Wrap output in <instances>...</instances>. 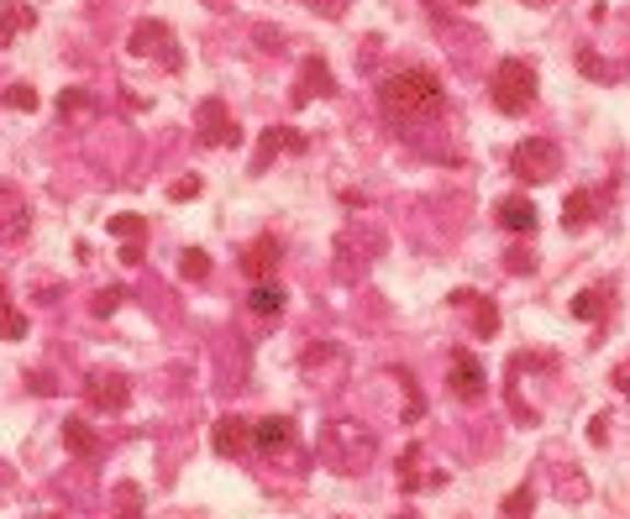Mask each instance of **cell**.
I'll list each match as a JSON object with an SVG mask.
<instances>
[{
  "mask_svg": "<svg viewBox=\"0 0 630 519\" xmlns=\"http://www.w3.org/2000/svg\"><path fill=\"white\" fill-rule=\"evenodd\" d=\"M379 111H384L394 126H400V121H426V116H437V111H447L441 74H431V69L389 74L384 84H379Z\"/></svg>",
  "mask_w": 630,
  "mask_h": 519,
  "instance_id": "cell-1",
  "label": "cell"
},
{
  "mask_svg": "<svg viewBox=\"0 0 630 519\" xmlns=\"http://www.w3.org/2000/svg\"><path fill=\"white\" fill-rule=\"evenodd\" d=\"M315 451H320V462L341 477H358V472L373 467V456H379V441H373V430L358 420H326L320 425V436H315Z\"/></svg>",
  "mask_w": 630,
  "mask_h": 519,
  "instance_id": "cell-2",
  "label": "cell"
},
{
  "mask_svg": "<svg viewBox=\"0 0 630 519\" xmlns=\"http://www.w3.org/2000/svg\"><path fill=\"white\" fill-rule=\"evenodd\" d=\"M488 94H494V111H505V116H526V111L536 105V64H526V58H505V64L494 69Z\"/></svg>",
  "mask_w": 630,
  "mask_h": 519,
  "instance_id": "cell-3",
  "label": "cell"
},
{
  "mask_svg": "<svg viewBox=\"0 0 630 519\" xmlns=\"http://www.w3.org/2000/svg\"><path fill=\"white\" fill-rule=\"evenodd\" d=\"M558 168H562V153H558V142H547V137H526L509 153V173L520 184H547Z\"/></svg>",
  "mask_w": 630,
  "mask_h": 519,
  "instance_id": "cell-4",
  "label": "cell"
},
{
  "mask_svg": "<svg viewBox=\"0 0 630 519\" xmlns=\"http://www.w3.org/2000/svg\"><path fill=\"white\" fill-rule=\"evenodd\" d=\"M300 373H305L311 388H341V377L352 373V357L337 341H315L311 352L300 357Z\"/></svg>",
  "mask_w": 630,
  "mask_h": 519,
  "instance_id": "cell-5",
  "label": "cell"
},
{
  "mask_svg": "<svg viewBox=\"0 0 630 519\" xmlns=\"http://www.w3.org/2000/svg\"><path fill=\"white\" fill-rule=\"evenodd\" d=\"M126 47H132V58H147V53H153L164 69H179V64H184V53L173 47V32L164 22H137V26H132V43H126Z\"/></svg>",
  "mask_w": 630,
  "mask_h": 519,
  "instance_id": "cell-6",
  "label": "cell"
},
{
  "mask_svg": "<svg viewBox=\"0 0 630 519\" xmlns=\"http://www.w3.org/2000/svg\"><path fill=\"white\" fill-rule=\"evenodd\" d=\"M194 121H200V132H194V137L205 142V147H237V142H243L237 121H232V111H226L221 100H200Z\"/></svg>",
  "mask_w": 630,
  "mask_h": 519,
  "instance_id": "cell-7",
  "label": "cell"
},
{
  "mask_svg": "<svg viewBox=\"0 0 630 519\" xmlns=\"http://www.w3.org/2000/svg\"><path fill=\"white\" fill-rule=\"evenodd\" d=\"M126 399H132V383H126L122 373H105V368H95V373H85V404L90 409H126Z\"/></svg>",
  "mask_w": 630,
  "mask_h": 519,
  "instance_id": "cell-8",
  "label": "cell"
},
{
  "mask_svg": "<svg viewBox=\"0 0 630 519\" xmlns=\"http://www.w3.org/2000/svg\"><path fill=\"white\" fill-rule=\"evenodd\" d=\"M331 94H337V79H331V69H326L320 58H305V64H300V79H294L290 105H311V100H331Z\"/></svg>",
  "mask_w": 630,
  "mask_h": 519,
  "instance_id": "cell-9",
  "label": "cell"
},
{
  "mask_svg": "<svg viewBox=\"0 0 630 519\" xmlns=\"http://www.w3.org/2000/svg\"><path fill=\"white\" fill-rule=\"evenodd\" d=\"M211 447H216V456H247L252 451V420H237V415H221L216 425H211Z\"/></svg>",
  "mask_w": 630,
  "mask_h": 519,
  "instance_id": "cell-10",
  "label": "cell"
},
{
  "mask_svg": "<svg viewBox=\"0 0 630 519\" xmlns=\"http://www.w3.org/2000/svg\"><path fill=\"white\" fill-rule=\"evenodd\" d=\"M452 394H458L462 404L484 399V368H479V357L468 352V347H458V352H452Z\"/></svg>",
  "mask_w": 630,
  "mask_h": 519,
  "instance_id": "cell-11",
  "label": "cell"
},
{
  "mask_svg": "<svg viewBox=\"0 0 630 519\" xmlns=\"http://www.w3.org/2000/svg\"><path fill=\"white\" fill-rule=\"evenodd\" d=\"M32 215H26V194L16 184H0V241H22Z\"/></svg>",
  "mask_w": 630,
  "mask_h": 519,
  "instance_id": "cell-12",
  "label": "cell"
},
{
  "mask_svg": "<svg viewBox=\"0 0 630 519\" xmlns=\"http://www.w3.org/2000/svg\"><path fill=\"white\" fill-rule=\"evenodd\" d=\"M294 447V420L284 415H268V420H252V451H263V456H279V451Z\"/></svg>",
  "mask_w": 630,
  "mask_h": 519,
  "instance_id": "cell-13",
  "label": "cell"
},
{
  "mask_svg": "<svg viewBox=\"0 0 630 519\" xmlns=\"http://www.w3.org/2000/svg\"><path fill=\"white\" fill-rule=\"evenodd\" d=\"M279 153H305V137L290 132V126H268L263 142H258V153H252V173H268V163H273Z\"/></svg>",
  "mask_w": 630,
  "mask_h": 519,
  "instance_id": "cell-14",
  "label": "cell"
},
{
  "mask_svg": "<svg viewBox=\"0 0 630 519\" xmlns=\"http://www.w3.org/2000/svg\"><path fill=\"white\" fill-rule=\"evenodd\" d=\"M279 258H284V252H279V241H273V236H258V241H252V247L243 252V273H247L252 283H263V279H273Z\"/></svg>",
  "mask_w": 630,
  "mask_h": 519,
  "instance_id": "cell-15",
  "label": "cell"
},
{
  "mask_svg": "<svg viewBox=\"0 0 630 519\" xmlns=\"http://www.w3.org/2000/svg\"><path fill=\"white\" fill-rule=\"evenodd\" d=\"M452 305L473 315V330H479V336H499V309L488 305V300H479L473 289H458V294H452Z\"/></svg>",
  "mask_w": 630,
  "mask_h": 519,
  "instance_id": "cell-16",
  "label": "cell"
},
{
  "mask_svg": "<svg viewBox=\"0 0 630 519\" xmlns=\"http://www.w3.org/2000/svg\"><path fill=\"white\" fill-rule=\"evenodd\" d=\"M26 26H37V11H32V5H22V0H0V47L16 43Z\"/></svg>",
  "mask_w": 630,
  "mask_h": 519,
  "instance_id": "cell-17",
  "label": "cell"
},
{
  "mask_svg": "<svg viewBox=\"0 0 630 519\" xmlns=\"http://www.w3.org/2000/svg\"><path fill=\"white\" fill-rule=\"evenodd\" d=\"M499 226L505 232H536V205L526 200V194H509V200H499Z\"/></svg>",
  "mask_w": 630,
  "mask_h": 519,
  "instance_id": "cell-18",
  "label": "cell"
},
{
  "mask_svg": "<svg viewBox=\"0 0 630 519\" xmlns=\"http://www.w3.org/2000/svg\"><path fill=\"white\" fill-rule=\"evenodd\" d=\"M426 483L441 488V483H447V472H420V447H410V451H405V462H400V488L415 494V488H426Z\"/></svg>",
  "mask_w": 630,
  "mask_h": 519,
  "instance_id": "cell-19",
  "label": "cell"
},
{
  "mask_svg": "<svg viewBox=\"0 0 630 519\" xmlns=\"http://www.w3.org/2000/svg\"><path fill=\"white\" fill-rule=\"evenodd\" d=\"M594 205H599V194H594V189H573V194H567V205H562V226H567V232H583V226L594 221Z\"/></svg>",
  "mask_w": 630,
  "mask_h": 519,
  "instance_id": "cell-20",
  "label": "cell"
},
{
  "mask_svg": "<svg viewBox=\"0 0 630 519\" xmlns=\"http://www.w3.org/2000/svg\"><path fill=\"white\" fill-rule=\"evenodd\" d=\"M64 441H69V451L79 456V462L100 456V436H95V430H90L85 420H64Z\"/></svg>",
  "mask_w": 630,
  "mask_h": 519,
  "instance_id": "cell-21",
  "label": "cell"
},
{
  "mask_svg": "<svg viewBox=\"0 0 630 519\" xmlns=\"http://www.w3.org/2000/svg\"><path fill=\"white\" fill-rule=\"evenodd\" d=\"M247 305H252V315H279V309H284V289H279V283L273 279H263V283H252V294H247Z\"/></svg>",
  "mask_w": 630,
  "mask_h": 519,
  "instance_id": "cell-22",
  "label": "cell"
},
{
  "mask_svg": "<svg viewBox=\"0 0 630 519\" xmlns=\"http://www.w3.org/2000/svg\"><path fill=\"white\" fill-rule=\"evenodd\" d=\"M567 309H573V320H599V315L609 309V289H583Z\"/></svg>",
  "mask_w": 630,
  "mask_h": 519,
  "instance_id": "cell-23",
  "label": "cell"
},
{
  "mask_svg": "<svg viewBox=\"0 0 630 519\" xmlns=\"http://www.w3.org/2000/svg\"><path fill=\"white\" fill-rule=\"evenodd\" d=\"M105 232L122 236V241H143V236H147V215H111V221H105Z\"/></svg>",
  "mask_w": 630,
  "mask_h": 519,
  "instance_id": "cell-24",
  "label": "cell"
},
{
  "mask_svg": "<svg viewBox=\"0 0 630 519\" xmlns=\"http://www.w3.org/2000/svg\"><path fill=\"white\" fill-rule=\"evenodd\" d=\"M536 509V488L531 483H520V488H515V494L505 498V509H499V519H526Z\"/></svg>",
  "mask_w": 630,
  "mask_h": 519,
  "instance_id": "cell-25",
  "label": "cell"
},
{
  "mask_svg": "<svg viewBox=\"0 0 630 519\" xmlns=\"http://www.w3.org/2000/svg\"><path fill=\"white\" fill-rule=\"evenodd\" d=\"M179 279H190V283H205V279H211V258H205L200 247H190V252L179 258Z\"/></svg>",
  "mask_w": 630,
  "mask_h": 519,
  "instance_id": "cell-26",
  "label": "cell"
},
{
  "mask_svg": "<svg viewBox=\"0 0 630 519\" xmlns=\"http://www.w3.org/2000/svg\"><path fill=\"white\" fill-rule=\"evenodd\" d=\"M116 519H143V494H137V483H122V488H116Z\"/></svg>",
  "mask_w": 630,
  "mask_h": 519,
  "instance_id": "cell-27",
  "label": "cell"
},
{
  "mask_svg": "<svg viewBox=\"0 0 630 519\" xmlns=\"http://www.w3.org/2000/svg\"><path fill=\"white\" fill-rule=\"evenodd\" d=\"M0 336H5V341H22L26 336V315L16 305H5V300H0Z\"/></svg>",
  "mask_w": 630,
  "mask_h": 519,
  "instance_id": "cell-28",
  "label": "cell"
},
{
  "mask_svg": "<svg viewBox=\"0 0 630 519\" xmlns=\"http://www.w3.org/2000/svg\"><path fill=\"white\" fill-rule=\"evenodd\" d=\"M5 105H11V111H37V90H32V84H11V90H5Z\"/></svg>",
  "mask_w": 630,
  "mask_h": 519,
  "instance_id": "cell-29",
  "label": "cell"
},
{
  "mask_svg": "<svg viewBox=\"0 0 630 519\" xmlns=\"http://www.w3.org/2000/svg\"><path fill=\"white\" fill-rule=\"evenodd\" d=\"M122 294H126L122 283H111V289H100V294H95V305H90V309H95V315H111V309L122 305Z\"/></svg>",
  "mask_w": 630,
  "mask_h": 519,
  "instance_id": "cell-30",
  "label": "cell"
},
{
  "mask_svg": "<svg viewBox=\"0 0 630 519\" xmlns=\"http://www.w3.org/2000/svg\"><path fill=\"white\" fill-rule=\"evenodd\" d=\"M194 194H200V179H194V173H190V179H173V184H169V200H194Z\"/></svg>",
  "mask_w": 630,
  "mask_h": 519,
  "instance_id": "cell-31",
  "label": "cell"
},
{
  "mask_svg": "<svg viewBox=\"0 0 630 519\" xmlns=\"http://www.w3.org/2000/svg\"><path fill=\"white\" fill-rule=\"evenodd\" d=\"M305 5H311V11H320V16H331V22H337L341 11H347V5H352V0H305Z\"/></svg>",
  "mask_w": 630,
  "mask_h": 519,
  "instance_id": "cell-32",
  "label": "cell"
},
{
  "mask_svg": "<svg viewBox=\"0 0 630 519\" xmlns=\"http://www.w3.org/2000/svg\"><path fill=\"white\" fill-rule=\"evenodd\" d=\"M588 441H594V447H605V441H609V415H594V425H588Z\"/></svg>",
  "mask_w": 630,
  "mask_h": 519,
  "instance_id": "cell-33",
  "label": "cell"
},
{
  "mask_svg": "<svg viewBox=\"0 0 630 519\" xmlns=\"http://www.w3.org/2000/svg\"><path fill=\"white\" fill-rule=\"evenodd\" d=\"M505 268H509V273H531V268H536V258H531V252H509V258H505Z\"/></svg>",
  "mask_w": 630,
  "mask_h": 519,
  "instance_id": "cell-34",
  "label": "cell"
},
{
  "mask_svg": "<svg viewBox=\"0 0 630 519\" xmlns=\"http://www.w3.org/2000/svg\"><path fill=\"white\" fill-rule=\"evenodd\" d=\"M615 388L630 399V362H620V368H615Z\"/></svg>",
  "mask_w": 630,
  "mask_h": 519,
  "instance_id": "cell-35",
  "label": "cell"
},
{
  "mask_svg": "<svg viewBox=\"0 0 630 519\" xmlns=\"http://www.w3.org/2000/svg\"><path fill=\"white\" fill-rule=\"evenodd\" d=\"M526 5H552V0H526Z\"/></svg>",
  "mask_w": 630,
  "mask_h": 519,
  "instance_id": "cell-36",
  "label": "cell"
},
{
  "mask_svg": "<svg viewBox=\"0 0 630 519\" xmlns=\"http://www.w3.org/2000/svg\"><path fill=\"white\" fill-rule=\"evenodd\" d=\"M462 5H479V0H462Z\"/></svg>",
  "mask_w": 630,
  "mask_h": 519,
  "instance_id": "cell-37",
  "label": "cell"
}]
</instances>
